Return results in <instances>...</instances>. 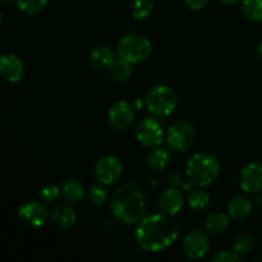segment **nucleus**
<instances>
[{
  "instance_id": "412c9836",
  "label": "nucleus",
  "mask_w": 262,
  "mask_h": 262,
  "mask_svg": "<svg viewBox=\"0 0 262 262\" xmlns=\"http://www.w3.org/2000/svg\"><path fill=\"white\" fill-rule=\"evenodd\" d=\"M229 215L224 214V212H211L205 220V228L210 233L222 234L229 227Z\"/></svg>"
},
{
  "instance_id": "0eeeda50",
  "label": "nucleus",
  "mask_w": 262,
  "mask_h": 262,
  "mask_svg": "<svg viewBox=\"0 0 262 262\" xmlns=\"http://www.w3.org/2000/svg\"><path fill=\"white\" fill-rule=\"evenodd\" d=\"M136 140L142 147L155 148L164 141V130L155 118H145L136 127Z\"/></svg>"
},
{
  "instance_id": "f704fd0d",
  "label": "nucleus",
  "mask_w": 262,
  "mask_h": 262,
  "mask_svg": "<svg viewBox=\"0 0 262 262\" xmlns=\"http://www.w3.org/2000/svg\"><path fill=\"white\" fill-rule=\"evenodd\" d=\"M3 4H12V3H17V0H0Z\"/></svg>"
},
{
  "instance_id": "c9c22d12",
  "label": "nucleus",
  "mask_w": 262,
  "mask_h": 262,
  "mask_svg": "<svg viewBox=\"0 0 262 262\" xmlns=\"http://www.w3.org/2000/svg\"><path fill=\"white\" fill-rule=\"evenodd\" d=\"M2 20H3V17H2V12H0V25H2Z\"/></svg>"
},
{
  "instance_id": "7c9ffc66",
  "label": "nucleus",
  "mask_w": 262,
  "mask_h": 262,
  "mask_svg": "<svg viewBox=\"0 0 262 262\" xmlns=\"http://www.w3.org/2000/svg\"><path fill=\"white\" fill-rule=\"evenodd\" d=\"M182 178L178 174H173V176H169L168 183L170 187H179L182 184Z\"/></svg>"
},
{
  "instance_id": "ddd939ff",
  "label": "nucleus",
  "mask_w": 262,
  "mask_h": 262,
  "mask_svg": "<svg viewBox=\"0 0 262 262\" xmlns=\"http://www.w3.org/2000/svg\"><path fill=\"white\" fill-rule=\"evenodd\" d=\"M184 206L183 192L178 187H169L163 191L158 199V207L163 214L174 216L179 214Z\"/></svg>"
},
{
  "instance_id": "a211bd4d",
  "label": "nucleus",
  "mask_w": 262,
  "mask_h": 262,
  "mask_svg": "<svg viewBox=\"0 0 262 262\" xmlns=\"http://www.w3.org/2000/svg\"><path fill=\"white\" fill-rule=\"evenodd\" d=\"M60 193L67 204H78L84 196V187L77 179H66L61 184Z\"/></svg>"
},
{
  "instance_id": "2eb2a0df",
  "label": "nucleus",
  "mask_w": 262,
  "mask_h": 262,
  "mask_svg": "<svg viewBox=\"0 0 262 262\" xmlns=\"http://www.w3.org/2000/svg\"><path fill=\"white\" fill-rule=\"evenodd\" d=\"M253 204L247 194H237L228 202L227 211L230 219L245 220L252 212Z\"/></svg>"
},
{
  "instance_id": "6e6552de",
  "label": "nucleus",
  "mask_w": 262,
  "mask_h": 262,
  "mask_svg": "<svg viewBox=\"0 0 262 262\" xmlns=\"http://www.w3.org/2000/svg\"><path fill=\"white\" fill-rule=\"evenodd\" d=\"M123 174V164L117 156L106 155L100 158L94 165V177L97 183L104 186L117 183Z\"/></svg>"
},
{
  "instance_id": "393cba45",
  "label": "nucleus",
  "mask_w": 262,
  "mask_h": 262,
  "mask_svg": "<svg viewBox=\"0 0 262 262\" xmlns=\"http://www.w3.org/2000/svg\"><path fill=\"white\" fill-rule=\"evenodd\" d=\"M130 10L136 19H146L152 13L154 3L152 0H133Z\"/></svg>"
},
{
  "instance_id": "1a4fd4ad",
  "label": "nucleus",
  "mask_w": 262,
  "mask_h": 262,
  "mask_svg": "<svg viewBox=\"0 0 262 262\" xmlns=\"http://www.w3.org/2000/svg\"><path fill=\"white\" fill-rule=\"evenodd\" d=\"M182 246L189 260H201L210 251V238L204 230L192 229L184 235Z\"/></svg>"
},
{
  "instance_id": "473e14b6",
  "label": "nucleus",
  "mask_w": 262,
  "mask_h": 262,
  "mask_svg": "<svg viewBox=\"0 0 262 262\" xmlns=\"http://www.w3.org/2000/svg\"><path fill=\"white\" fill-rule=\"evenodd\" d=\"M219 3H222V4H227V5H230V4H235V3H238L239 0H217Z\"/></svg>"
},
{
  "instance_id": "bb28decb",
  "label": "nucleus",
  "mask_w": 262,
  "mask_h": 262,
  "mask_svg": "<svg viewBox=\"0 0 262 262\" xmlns=\"http://www.w3.org/2000/svg\"><path fill=\"white\" fill-rule=\"evenodd\" d=\"M49 0H17V7L26 14H36L48 5Z\"/></svg>"
},
{
  "instance_id": "4468645a",
  "label": "nucleus",
  "mask_w": 262,
  "mask_h": 262,
  "mask_svg": "<svg viewBox=\"0 0 262 262\" xmlns=\"http://www.w3.org/2000/svg\"><path fill=\"white\" fill-rule=\"evenodd\" d=\"M0 76L10 83L19 82L25 76V64L14 54H7L0 58Z\"/></svg>"
},
{
  "instance_id": "7ed1b4c3",
  "label": "nucleus",
  "mask_w": 262,
  "mask_h": 262,
  "mask_svg": "<svg viewBox=\"0 0 262 262\" xmlns=\"http://www.w3.org/2000/svg\"><path fill=\"white\" fill-rule=\"evenodd\" d=\"M220 169L222 165L214 155L199 152L194 154L187 163L186 177L189 184L205 188L219 178Z\"/></svg>"
},
{
  "instance_id": "5701e85b",
  "label": "nucleus",
  "mask_w": 262,
  "mask_h": 262,
  "mask_svg": "<svg viewBox=\"0 0 262 262\" xmlns=\"http://www.w3.org/2000/svg\"><path fill=\"white\" fill-rule=\"evenodd\" d=\"M256 245V239L251 233H241L237 235L232 246V250L237 252L238 255L246 256L252 252L253 247Z\"/></svg>"
},
{
  "instance_id": "f03ea898",
  "label": "nucleus",
  "mask_w": 262,
  "mask_h": 262,
  "mask_svg": "<svg viewBox=\"0 0 262 262\" xmlns=\"http://www.w3.org/2000/svg\"><path fill=\"white\" fill-rule=\"evenodd\" d=\"M147 201L138 186L124 183L118 187L112 197V211L118 222L125 225L138 224L143 219Z\"/></svg>"
},
{
  "instance_id": "72a5a7b5",
  "label": "nucleus",
  "mask_w": 262,
  "mask_h": 262,
  "mask_svg": "<svg viewBox=\"0 0 262 262\" xmlns=\"http://www.w3.org/2000/svg\"><path fill=\"white\" fill-rule=\"evenodd\" d=\"M257 51H258V55H260V58L262 59V40L260 41V43H258Z\"/></svg>"
},
{
  "instance_id": "4be33fe9",
  "label": "nucleus",
  "mask_w": 262,
  "mask_h": 262,
  "mask_svg": "<svg viewBox=\"0 0 262 262\" xmlns=\"http://www.w3.org/2000/svg\"><path fill=\"white\" fill-rule=\"evenodd\" d=\"M132 66L133 64H130L129 61L118 56L107 69H109L110 76H112L114 81L124 82L129 79V77L132 76Z\"/></svg>"
},
{
  "instance_id": "f3484780",
  "label": "nucleus",
  "mask_w": 262,
  "mask_h": 262,
  "mask_svg": "<svg viewBox=\"0 0 262 262\" xmlns=\"http://www.w3.org/2000/svg\"><path fill=\"white\" fill-rule=\"evenodd\" d=\"M117 59L114 51L109 46H96L90 53V64L96 69H106Z\"/></svg>"
},
{
  "instance_id": "9b49d317",
  "label": "nucleus",
  "mask_w": 262,
  "mask_h": 262,
  "mask_svg": "<svg viewBox=\"0 0 262 262\" xmlns=\"http://www.w3.org/2000/svg\"><path fill=\"white\" fill-rule=\"evenodd\" d=\"M18 217L23 224L31 228H40L49 217V209L45 202L30 201L18 209Z\"/></svg>"
},
{
  "instance_id": "2f4dec72",
  "label": "nucleus",
  "mask_w": 262,
  "mask_h": 262,
  "mask_svg": "<svg viewBox=\"0 0 262 262\" xmlns=\"http://www.w3.org/2000/svg\"><path fill=\"white\" fill-rule=\"evenodd\" d=\"M255 206L257 207L260 211H262V193L261 192H258L257 193V197H256V200H255Z\"/></svg>"
},
{
  "instance_id": "9d476101",
  "label": "nucleus",
  "mask_w": 262,
  "mask_h": 262,
  "mask_svg": "<svg viewBox=\"0 0 262 262\" xmlns=\"http://www.w3.org/2000/svg\"><path fill=\"white\" fill-rule=\"evenodd\" d=\"M135 109V105L124 100L113 104L107 112V122L110 127L117 130H125L129 128L136 117Z\"/></svg>"
},
{
  "instance_id": "20e7f679",
  "label": "nucleus",
  "mask_w": 262,
  "mask_h": 262,
  "mask_svg": "<svg viewBox=\"0 0 262 262\" xmlns=\"http://www.w3.org/2000/svg\"><path fill=\"white\" fill-rule=\"evenodd\" d=\"M119 58L129 61L130 64H140L147 60L152 54V43L145 35L130 32L123 36L117 46Z\"/></svg>"
},
{
  "instance_id": "f257e3e1",
  "label": "nucleus",
  "mask_w": 262,
  "mask_h": 262,
  "mask_svg": "<svg viewBox=\"0 0 262 262\" xmlns=\"http://www.w3.org/2000/svg\"><path fill=\"white\" fill-rule=\"evenodd\" d=\"M136 242L146 252H160L170 247L179 237L178 224L173 216L152 214L143 216L136 228Z\"/></svg>"
},
{
  "instance_id": "aec40b11",
  "label": "nucleus",
  "mask_w": 262,
  "mask_h": 262,
  "mask_svg": "<svg viewBox=\"0 0 262 262\" xmlns=\"http://www.w3.org/2000/svg\"><path fill=\"white\" fill-rule=\"evenodd\" d=\"M187 204L192 211L201 212L209 206L210 196L206 191H204V188L197 187V188L189 191L188 196H187Z\"/></svg>"
},
{
  "instance_id": "f8f14e48",
  "label": "nucleus",
  "mask_w": 262,
  "mask_h": 262,
  "mask_svg": "<svg viewBox=\"0 0 262 262\" xmlns=\"http://www.w3.org/2000/svg\"><path fill=\"white\" fill-rule=\"evenodd\" d=\"M239 187L245 193L257 194L262 191V164L253 161L243 166L239 173Z\"/></svg>"
},
{
  "instance_id": "c756f323",
  "label": "nucleus",
  "mask_w": 262,
  "mask_h": 262,
  "mask_svg": "<svg viewBox=\"0 0 262 262\" xmlns=\"http://www.w3.org/2000/svg\"><path fill=\"white\" fill-rule=\"evenodd\" d=\"M186 7L191 10H200L207 4L209 0H183Z\"/></svg>"
},
{
  "instance_id": "c85d7f7f",
  "label": "nucleus",
  "mask_w": 262,
  "mask_h": 262,
  "mask_svg": "<svg viewBox=\"0 0 262 262\" xmlns=\"http://www.w3.org/2000/svg\"><path fill=\"white\" fill-rule=\"evenodd\" d=\"M212 262H241L242 261V256L238 255L234 251H220L216 255L211 257Z\"/></svg>"
},
{
  "instance_id": "6ab92c4d",
  "label": "nucleus",
  "mask_w": 262,
  "mask_h": 262,
  "mask_svg": "<svg viewBox=\"0 0 262 262\" xmlns=\"http://www.w3.org/2000/svg\"><path fill=\"white\" fill-rule=\"evenodd\" d=\"M169 161H170V151L160 146L152 148L146 159L147 166L154 171L164 170L168 166Z\"/></svg>"
},
{
  "instance_id": "cd10ccee",
  "label": "nucleus",
  "mask_w": 262,
  "mask_h": 262,
  "mask_svg": "<svg viewBox=\"0 0 262 262\" xmlns=\"http://www.w3.org/2000/svg\"><path fill=\"white\" fill-rule=\"evenodd\" d=\"M38 194H40L41 201L45 202V204H51V202L56 201L61 193L58 186H55V184H48V186L41 188Z\"/></svg>"
},
{
  "instance_id": "a878e982",
  "label": "nucleus",
  "mask_w": 262,
  "mask_h": 262,
  "mask_svg": "<svg viewBox=\"0 0 262 262\" xmlns=\"http://www.w3.org/2000/svg\"><path fill=\"white\" fill-rule=\"evenodd\" d=\"M87 196H89V201L91 202V205L94 206L100 207L107 201V191L104 187V184H92L91 187L87 191Z\"/></svg>"
},
{
  "instance_id": "dca6fc26",
  "label": "nucleus",
  "mask_w": 262,
  "mask_h": 262,
  "mask_svg": "<svg viewBox=\"0 0 262 262\" xmlns=\"http://www.w3.org/2000/svg\"><path fill=\"white\" fill-rule=\"evenodd\" d=\"M51 220L60 229H71L77 222V215L69 205H58L51 210Z\"/></svg>"
},
{
  "instance_id": "423d86ee",
  "label": "nucleus",
  "mask_w": 262,
  "mask_h": 262,
  "mask_svg": "<svg viewBox=\"0 0 262 262\" xmlns=\"http://www.w3.org/2000/svg\"><path fill=\"white\" fill-rule=\"evenodd\" d=\"M196 138L194 127L186 119H179L169 125L165 135L168 147L176 152H187L191 150Z\"/></svg>"
},
{
  "instance_id": "39448f33",
  "label": "nucleus",
  "mask_w": 262,
  "mask_h": 262,
  "mask_svg": "<svg viewBox=\"0 0 262 262\" xmlns=\"http://www.w3.org/2000/svg\"><path fill=\"white\" fill-rule=\"evenodd\" d=\"M145 105L148 112L156 118H166L173 114L178 105L177 94L168 86H155L147 92Z\"/></svg>"
},
{
  "instance_id": "b1692460",
  "label": "nucleus",
  "mask_w": 262,
  "mask_h": 262,
  "mask_svg": "<svg viewBox=\"0 0 262 262\" xmlns=\"http://www.w3.org/2000/svg\"><path fill=\"white\" fill-rule=\"evenodd\" d=\"M241 12L252 22H262V0H243Z\"/></svg>"
}]
</instances>
